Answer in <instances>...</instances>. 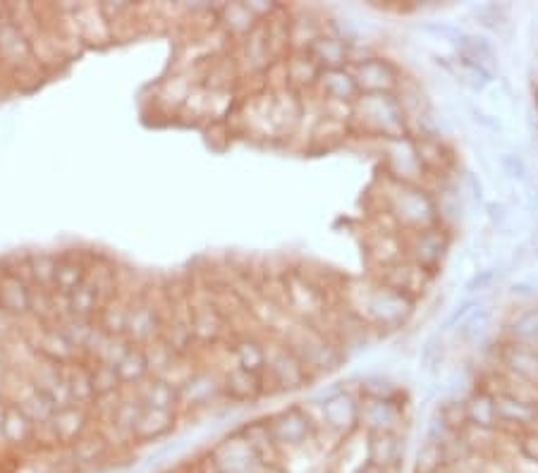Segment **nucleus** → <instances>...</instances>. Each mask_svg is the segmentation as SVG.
Instances as JSON below:
<instances>
[{
	"label": "nucleus",
	"instance_id": "1",
	"mask_svg": "<svg viewBox=\"0 0 538 473\" xmlns=\"http://www.w3.org/2000/svg\"><path fill=\"white\" fill-rule=\"evenodd\" d=\"M350 113L371 137L395 139L407 134V118L395 94H359Z\"/></svg>",
	"mask_w": 538,
	"mask_h": 473
},
{
	"label": "nucleus",
	"instance_id": "2",
	"mask_svg": "<svg viewBox=\"0 0 538 473\" xmlns=\"http://www.w3.org/2000/svg\"><path fill=\"white\" fill-rule=\"evenodd\" d=\"M266 426L271 430V438L278 447L280 459L290 452H299L304 447L311 445L319 433L316 423L311 421V416L302 407H290L273 414L271 419H266Z\"/></svg>",
	"mask_w": 538,
	"mask_h": 473
},
{
	"label": "nucleus",
	"instance_id": "3",
	"mask_svg": "<svg viewBox=\"0 0 538 473\" xmlns=\"http://www.w3.org/2000/svg\"><path fill=\"white\" fill-rule=\"evenodd\" d=\"M87 430H91V409L79 407V404H67V407L55 409L46 426L36 428V442H39L41 435H46L41 440L46 450H58V447H70Z\"/></svg>",
	"mask_w": 538,
	"mask_h": 473
},
{
	"label": "nucleus",
	"instance_id": "4",
	"mask_svg": "<svg viewBox=\"0 0 538 473\" xmlns=\"http://www.w3.org/2000/svg\"><path fill=\"white\" fill-rule=\"evenodd\" d=\"M261 378H264V385L271 383L275 392H287L299 390L311 376L299 356L290 349V344L266 342V366Z\"/></svg>",
	"mask_w": 538,
	"mask_h": 473
},
{
	"label": "nucleus",
	"instance_id": "5",
	"mask_svg": "<svg viewBox=\"0 0 538 473\" xmlns=\"http://www.w3.org/2000/svg\"><path fill=\"white\" fill-rule=\"evenodd\" d=\"M359 414H362V397L350 390H335L321 402L323 426L338 438H352L359 428Z\"/></svg>",
	"mask_w": 538,
	"mask_h": 473
},
{
	"label": "nucleus",
	"instance_id": "6",
	"mask_svg": "<svg viewBox=\"0 0 538 473\" xmlns=\"http://www.w3.org/2000/svg\"><path fill=\"white\" fill-rule=\"evenodd\" d=\"M393 215L400 223L409 227V232L424 230L438 223V208L433 204V199L424 189H419L417 184H402L400 182V194L395 196Z\"/></svg>",
	"mask_w": 538,
	"mask_h": 473
},
{
	"label": "nucleus",
	"instance_id": "7",
	"mask_svg": "<svg viewBox=\"0 0 538 473\" xmlns=\"http://www.w3.org/2000/svg\"><path fill=\"white\" fill-rule=\"evenodd\" d=\"M36 60L29 34L24 32L20 20L10 15H0V65L10 72H20L32 67Z\"/></svg>",
	"mask_w": 538,
	"mask_h": 473
},
{
	"label": "nucleus",
	"instance_id": "8",
	"mask_svg": "<svg viewBox=\"0 0 538 473\" xmlns=\"http://www.w3.org/2000/svg\"><path fill=\"white\" fill-rule=\"evenodd\" d=\"M359 426L366 433H400L405 426V404L400 397H362Z\"/></svg>",
	"mask_w": 538,
	"mask_h": 473
},
{
	"label": "nucleus",
	"instance_id": "9",
	"mask_svg": "<svg viewBox=\"0 0 538 473\" xmlns=\"http://www.w3.org/2000/svg\"><path fill=\"white\" fill-rule=\"evenodd\" d=\"M350 72L359 86V94H395L402 79L400 70L385 58L359 60Z\"/></svg>",
	"mask_w": 538,
	"mask_h": 473
},
{
	"label": "nucleus",
	"instance_id": "10",
	"mask_svg": "<svg viewBox=\"0 0 538 473\" xmlns=\"http://www.w3.org/2000/svg\"><path fill=\"white\" fill-rule=\"evenodd\" d=\"M223 397V378L218 373L197 368L177 387V404L187 409L211 407L216 399Z\"/></svg>",
	"mask_w": 538,
	"mask_h": 473
},
{
	"label": "nucleus",
	"instance_id": "11",
	"mask_svg": "<svg viewBox=\"0 0 538 473\" xmlns=\"http://www.w3.org/2000/svg\"><path fill=\"white\" fill-rule=\"evenodd\" d=\"M67 454V462H70L72 471H94L101 464H106V459L113 454V447L108 445L106 435L99 428L87 430L77 442H72L70 447H63Z\"/></svg>",
	"mask_w": 538,
	"mask_h": 473
},
{
	"label": "nucleus",
	"instance_id": "12",
	"mask_svg": "<svg viewBox=\"0 0 538 473\" xmlns=\"http://www.w3.org/2000/svg\"><path fill=\"white\" fill-rule=\"evenodd\" d=\"M405 462V438L400 433H366V464L397 473Z\"/></svg>",
	"mask_w": 538,
	"mask_h": 473
},
{
	"label": "nucleus",
	"instance_id": "13",
	"mask_svg": "<svg viewBox=\"0 0 538 473\" xmlns=\"http://www.w3.org/2000/svg\"><path fill=\"white\" fill-rule=\"evenodd\" d=\"M369 316L381 325V328H400L412 313V297L407 294L388 290V287H378L374 297L366 304Z\"/></svg>",
	"mask_w": 538,
	"mask_h": 473
},
{
	"label": "nucleus",
	"instance_id": "14",
	"mask_svg": "<svg viewBox=\"0 0 538 473\" xmlns=\"http://www.w3.org/2000/svg\"><path fill=\"white\" fill-rule=\"evenodd\" d=\"M445 251H448V235L440 227L431 225L424 230H414L409 239V256L419 270H433L443 261Z\"/></svg>",
	"mask_w": 538,
	"mask_h": 473
},
{
	"label": "nucleus",
	"instance_id": "15",
	"mask_svg": "<svg viewBox=\"0 0 538 473\" xmlns=\"http://www.w3.org/2000/svg\"><path fill=\"white\" fill-rule=\"evenodd\" d=\"M32 290L22 273L3 268L0 270V311L8 316H24L32 311Z\"/></svg>",
	"mask_w": 538,
	"mask_h": 473
},
{
	"label": "nucleus",
	"instance_id": "16",
	"mask_svg": "<svg viewBox=\"0 0 538 473\" xmlns=\"http://www.w3.org/2000/svg\"><path fill=\"white\" fill-rule=\"evenodd\" d=\"M304 53L309 55V60L319 70H342L350 63V46L330 36L328 32H321L314 41L304 48Z\"/></svg>",
	"mask_w": 538,
	"mask_h": 473
},
{
	"label": "nucleus",
	"instance_id": "17",
	"mask_svg": "<svg viewBox=\"0 0 538 473\" xmlns=\"http://www.w3.org/2000/svg\"><path fill=\"white\" fill-rule=\"evenodd\" d=\"M314 86L326 101L345 103L347 108H352V103L359 98V86L347 67H342V70H321Z\"/></svg>",
	"mask_w": 538,
	"mask_h": 473
},
{
	"label": "nucleus",
	"instance_id": "18",
	"mask_svg": "<svg viewBox=\"0 0 538 473\" xmlns=\"http://www.w3.org/2000/svg\"><path fill=\"white\" fill-rule=\"evenodd\" d=\"M223 397H228L230 402H254L259 399V395H264L266 385L264 378L259 373L244 371V368L232 366L228 373H223Z\"/></svg>",
	"mask_w": 538,
	"mask_h": 473
},
{
	"label": "nucleus",
	"instance_id": "19",
	"mask_svg": "<svg viewBox=\"0 0 538 473\" xmlns=\"http://www.w3.org/2000/svg\"><path fill=\"white\" fill-rule=\"evenodd\" d=\"M132 390L146 409L180 411V404H177V387L173 383H168V380L149 376L139 385H134Z\"/></svg>",
	"mask_w": 538,
	"mask_h": 473
},
{
	"label": "nucleus",
	"instance_id": "20",
	"mask_svg": "<svg viewBox=\"0 0 538 473\" xmlns=\"http://www.w3.org/2000/svg\"><path fill=\"white\" fill-rule=\"evenodd\" d=\"M177 423V411H163V409H142L139 414L137 426L132 430L134 445L137 442H156L173 433Z\"/></svg>",
	"mask_w": 538,
	"mask_h": 473
},
{
	"label": "nucleus",
	"instance_id": "21",
	"mask_svg": "<svg viewBox=\"0 0 538 473\" xmlns=\"http://www.w3.org/2000/svg\"><path fill=\"white\" fill-rule=\"evenodd\" d=\"M63 376H65V387L67 395H70L72 404H79V407H89L94 404V385H91V373L87 359H72L63 364Z\"/></svg>",
	"mask_w": 538,
	"mask_h": 473
},
{
	"label": "nucleus",
	"instance_id": "22",
	"mask_svg": "<svg viewBox=\"0 0 538 473\" xmlns=\"http://www.w3.org/2000/svg\"><path fill=\"white\" fill-rule=\"evenodd\" d=\"M218 22L223 24V29L230 36H237V39H247L249 34L259 27V20L252 10H249L247 3H235V5H220L216 12Z\"/></svg>",
	"mask_w": 538,
	"mask_h": 473
},
{
	"label": "nucleus",
	"instance_id": "23",
	"mask_svg": "<svg viewBox=\"0 0 538 473\" xmlns=\"http://www.w3.org/2000/svg\"><path fill=\"white\" fill-rule=\"evenodd\" d=\"M89 263L82 261L77 256H58V268H55V280H53V292L55 294H72L87 280Z\"/></svg>",
	"mask_w": 538,
	"mask_h": 473
},
{
	"label": "nucleus",
	"instance_id": "24",
	"mask_svg": "<svg viewBox=\"0 0 538 473\" xmlns=\"http://www.w3.org/2000/svg\"><path fill=\"white\" fill-rule=\"evenodd\" d=\"M457 55L484 65L493 75L498 72V51H495L493 41L484 34H464L462 41L457 43Z\"/></svg>",
	"mask_w": 538,
	"mask_h": 473
},
{
	"label": "nucleus",
	"instance_id": "25",
	"mask_svg": "<svg viewBox=\"0 0 538 473\" xmlns=\"http://www.w3.org/2000/svg\"><path fill=\"white\" fill-rule=\"evenodd\" d=\"M115 373H118L122 387H134L142 383V380L149 378L151 371H149V361H146L144 347L132 344V347L127 349V354L122 356L118 364H115Z\"/></svg>",
	"mask_w": 538,
	"mask_h": 473
},
{
	"label": "nucleus",
	"instance_id": "26",
	"mask_svg": "<svg viewBox=\"0 0 538 473\" xmlns=\"http://www.w3.org/2000/svg\"><path fill=\"white\" fill-rule=\"evenodd\" d=\"M232 359H235L237 368H244V371L252 373H264L266 366V342H259L256 337H240L235 340V344L230 347Z\"/></svg>",
	"mask_w": 538,
	"mask_h": 473
},
{
	"label": "nucleus",
	"instance_id": "27",
	"mask_svg": "<svg viewBox=\"0 0 538 473\" xmlns=\"http://www.w3.org/2000/svg\"><path fill=\"white\" fill-rule=\"evenodd\" d=\"M450 75L457 77V82H462L467 89H472L479 94V91H484L488 84L493 82L495 75L491 70H486L484 65L474 63V60L462 58V55H457L455 60H450Z\"/></svg>",
	"mask_w": 538,
	"mask_h": 473
},
{
	"label": "nucleus",
	"instance_id": "28",
	"mask_svg": "<svg viewBox=\"0 0 538 473\" xmlns=\"http://www.w3.org/2000/svg\"><path fill=\"white\" fill-rule=\"evenodd\" d=\"M464 409H467V426L493 430L495 428V397L491 392L479 390L472 397L464 399Z\"/></svg>",
	"mask_w": 538,
	"mask_h": 473
},
{
	"label": "nucleus",
	"instance_id": "29",
	"mask_svg": "<svg viewBox=\"0 0 538 473\" xmlns=\"http://www.w3.org/2000/svg\"><path fill=\"white\" fill-rule=\"evenodd\" d=\"M55 268H58V256L55 254H34L27 256V278L36 290L53 292Z\"/></svg>",
	"mask_w": 538,
	"mask_h": 473
},
{
	"label": "nucleus",
	"instance_id": "30",
	"mask_svg": "<svg viewBox=\"0 0 538 473\" xmlns=\"http://www.w3.org/2000/svg\"><path fill=\"white\" fill-rule=\"evenodd\" d=\"M472 15L476 24H481V27L495 34H503L507 22H510V8L503 3H484L479 8H474Z\"/></svg>",
	"mask_w": 538,
	"mask_h": 473
},
{
	"label": "nucleus",
	"instance_id": "31",
	"mask_svg": "<svg viewBox=\"0 0 538 473\" xmlns=\"http://www.w3.org/2000/svg\"><path fill=\"white\" fill-rule=\"evenodd\" d=\"M512 344H531L538 340V309L522 311L510 323Z\"/></svg>",
	"mask_w": 538,
	"mask_h": 473
},
{
	"label": "nucleus",
	"instance_id": "32",
	"mask_svg": "<svg viewBox=\"0 0 538 473\" xmlns=\"http://www.w3.org/2000/svg\"><path fill=\"white\" fill-rule=\"evenodd\" d=\"M488 325H491V311L481 309L479 306V309H474L460 325H457V330H460L464 342H476L486 333Z\"/></svg>",
	"mask_w": 538,
	"mask_h": 473
},
{
	"label": "nucleus",
	"instance_id": "33",
	"mask_svg": "<svg viewBox=\"0 0 538 473\" xmlns=\"http://www.w3.org/2000/svg\"><path fill=\"white\" fill-rule=\"evenodd\" d=\"M443 361H445V344L440 340V335H433L424 342V347H421V371L436 376Z\"/></svg>",
	"mask_w": 538,
	"mask_h": 473
},
{
	"label": "nucleus",
	"instance_id": "34",
	"mask_svg": "<svg viewBox=\"0 0 538 473\" xmlns=\"http://www.w3.org/2000/svg\"><path fill=\"white\" fill-rule=\"evenodd\" d=\"M498 163L505 175L512 177V180H519V182L527 180V163H524V158L519 156V153H500Z\"/></svg>",
	"mask_w": 538,
	"mask_h": 473
},
{
	"label": "nucleus",
	"instance_id": "35",
	"mask_svg": "<svg viewBox=\"0 0 538 473\" xmlns=\"http://www.w3.org/2000/svg\"><path fill=\"white\" fill-rule=\"evenodd\" d=\"M479 306H481L479 301L472 299V297L464 299L462 304H457V306H455V311H452L450 316L445 318V321H443V328H440V333H450V330H455L457 325H460V323L464 321V318H467L469 313H472L474 309H479Z\"/></svg>",
	"mask_w": 538,
	"mask_h": 473
},
{
	"label": "nucleus",
	"instance_id": "36",
	"mask_svg": "<svg viewBox=\"0 0 538 473\" xmlns=\"http://www.w3.org/2000/svg\"><path fill=\"white\" fill-rule=\"evenodd\" d=\"M424 32L438 36V39H443V41L455 43V46L462 41V36H464L462 29L452 22H429V24H424Z\"/></svg>",
	"mask_w": 538,
	"mask_h": 473
},
{
	"label": "nucleus",
	"instance_id": "37",
	"mask_svg": "<svg viewBox=\"0 0 538 473\" xmlns=\"http://www.w3.org/2000/svg\"><path fill=\"white\" fill-rule=\"evenodd\" d=\"M495 278H498V273H495V268H486V270H479V273L474 275L472 280L467 282V297H472V294H479V292H486L488 287L493 285Z\"/></svg>",
	"mask_w": 538,
	"mask_h": 473
},
{
	"label": "nucleus",
	"instance_id": "38",
	"mask_svg": "<svg viewBox=\"0 0 538 473\" xmlns=\"http://www.w3.org/2000/svg\"><path fill=\"white\" fill-rule=\"evenodd\" d=\"M486 213H488V220H491V225L498 232H505L507 227H510V213H507V206L500 204V201H491V204H486Z\"/></svg>",
	"mask_w": 538,
	"mask_h": 473
},
{
	"label": "nucleus",
	"instance_id": "39",
	"mask_svg": "<svg viewBox=\"0 0 538 473\" xmlns=\"http://www.w3.org/2000/svg\"><path fill=\"white\" fill-rule=\"evenodd\" d=\"M464 187H467V192L472 199L476 201V204H484V184H481L479 175L476 172H464Z\"/></svg>",
	"mask_w": 538,
	"mask_h": 473
},
{
	"label": "nucleus",
	"instance_id": "40",
	"mask_svg": "<svg viewBox=\"0 0 538 473\" xmlns=\"http://www.w3.org/2000/svg\"><path fill=\"white\" fill-rule=\"evenodd\" d=\"M467 110L472 113V120L476 122V125H481L484 129H491V132H495V134L500 132V122L495 118H491V115H486V113H481V110H476L474 103H467Z\"/></svg>",
	"mask_w": 538,
	"mask_h": 473
},
{
	"label": "nucleus",
	"instance_id": "41",
	"mask_svg": "<svg viewBox=\"0 0 538 473\" xmlns=\"http://www.w3.org/2000/svg\"><path fill=\"white\" fill-rule=\"evenodd\" d=\"M8 371H10L8 359H5L3 349H0V399H3V387H5V378H8Z\"/></svg>",
	"mask_w": 538,
	"mask_h": 473
},
{
	"label": "nucleus",
	"instance_id": "42",
	"mask_svg": "<svg viewBox=\"0 0 538 473\" xmlns=\"http://www.w3.org/2000/svg\"><path fill=\"white\" fill-rule=\"evenodd\" d=\"M170 473H201V471L197 469V464H192V466H182V469L170 471Z\"/></svg>",
	"mask_w": 538,
	"mask_h": 473
},
{
	"label": "nucleus",
	"instance_id": "43",
	"mask_svg": "<svg viewBox=\"0 0 538 473\" xmlns=\"http://www.w3.org/2000/svg\"><path fill=\"white\" fill-rule=\"evenodd\" d=\"M357 473H385V471L376 469V466H371V464H366V466H362V469H359Z\"/></svg>",
	"mask_w": 538,
	"mask_h": 473
},
{
	"label": "nucleus",
	"instance_id": "44",
	"mask_svg": "<svg viewBox=\"0 0 538 473\" xmlns=\"http://www.w3.org/2000/svg\"><path fill=\"white\" fill-rule=\"evenodd\" d=\"M531 247H534V254L538 256V230H534V235H531Z\"/></svg>",
	"mask_w": 538,
	"mask_h": 473
},
{
	"label": "nucleus",
	"instance_id": "45",
	"mask_svg": "<svg viewBox=\"0 0 538 473\" xmlns=\"http://www.w3.org/2000/svg\"><path fill=\"white\" fill-rule=\"evenodd\" d=\"M438 473H448V471H438Z\"/></svg>",
	"mask_w": 538,
	"mask_h": 473
}]
</instances>
